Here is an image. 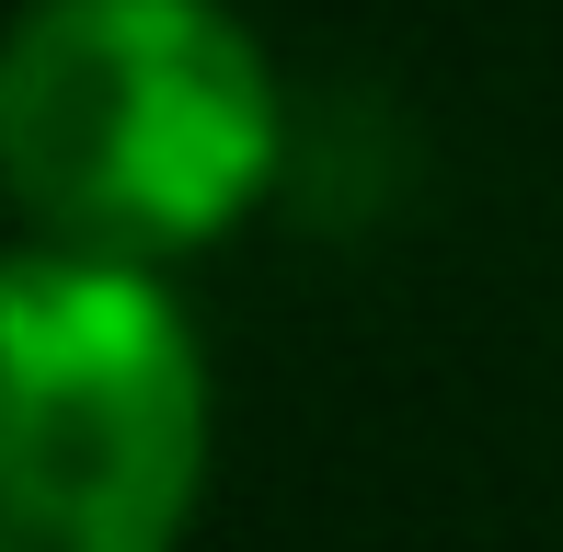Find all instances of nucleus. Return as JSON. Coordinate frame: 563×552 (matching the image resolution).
Instances as JSON below:
<instances>
[{
    "label": "nucleus",
    "instance_id": "nucleus-2",
    "mask_svg": "<svg viewBox=\"0 0 563 552\" xmlns=\"http://www.w3.org/2000/svg\"><path fill=\"white\" fill-rule=\"evenodd\" d=\"M208 484V357L162 265L12 242L0 265V552H173Z\"/></svg>",
    "mask_w": 563,
    "mask_h": 552
},
{
    "label": "nucleus",
    "instance_id": "nucleus-1",
    "mask_svg": "<svg viewBox=\"0 0 563 552\" xmlns=\"http://www.w3.org/2000/svg\"><path fill=\"white\" fill-rule=\"evenodd\" d=\"M0 173L35 242L115 265L208 254L276 173V81L219 0H23Z\"/></svg>",
    "mask_w": 563,
    "mask_h": 552
}]
</instances>
